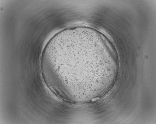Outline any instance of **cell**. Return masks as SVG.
<instances>
[{
    "label": "cell",
    "mask_w": 156,
    "mask_h": 124,
    "mask_svg": "<svg viewBox=\"0 0 156 124\" xmlns=\"http://www.w3.org/2000/svg\"><path fill=\"white\" fill-rule=\"evenodd\" d=\"M118 64L112 48L102 41L88 37L69 40L58 48L55 65L64 80L77 86L98 85L110 76Z\"/></svg>",
    "instance_id": "1"
}]
</instances>
